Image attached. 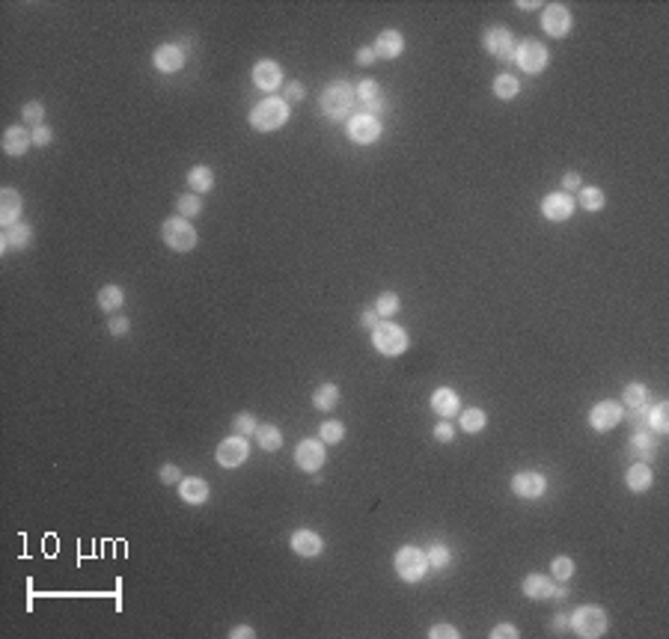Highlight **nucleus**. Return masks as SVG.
<instances>
[{
  "label": "nucleus",
  "instance_id": "nucleus-1",
  "mask_svg": "<svg viewBox=\"0 0 669 639\" xmlns=\"http://www.w3.org/2000/svg\"><path fill=\"white\" fill-rule=\"evenodd\" d=\"M354 104H357V92H354L348 83H343V80L331 83V87H324V92L319 95L321 113H324L327 119H333V122L348 119L351 113H354Z\"/></svg>",
  "mask_w": 669,
  "mask_h": 639
},
{
  "label": "nucleus",
  "instance_id": "nucleus-2",
  "mask_svg": "<svg viewBox=\"0 0 669 639\" xmlns=\"http://www.w3.org/2000/svg\"><path fill=\"white\" fill-rule=\"evenodd\" d=\"M289 122V102L286 98H265L250 110V125L256 131H277Z\"/></svg>",
  "mask_w": 669,
  "mask_h": 639
},
{
  "label": "nucleus",
  "instance_id": "nucleus-3",
  "mask_svg": "<svg viewBox=\"0 0 669 639\" xmlns=\"http://www.w3.org/2000/svg\"><path fill=\"white\" fill-rule=\"evenodd\" d=\"M161 238H164V244H167L170 250H176V253L194 250L196 241H199V235H196V229L191 226V220H184V217H170V220H164Z\"/></svg>",
  "mask_w": 669,
  "mask_h": 639
},
{
  "label": "nucleus",
  "instance_id": "nucleus-4",
  "mask_svg": "<svg viewBox=\"0 0 669 639\" xmlns=\"http://www.w3.org/2000/svg\"><path fill=\"white\" fill-rule=\"evenodd\" d=\"M572 631L583 639H595V636H604L607 633V613L601 607H580L574 609L572 616Z\"/></svg>",
  "mask_w": 669,
  "mask_h": 639
},
{
  "label": "nucleus",
  "instance_id": "nucleus-5",
  "mask_svg": "<svg viewBox=\"0 0 669 639\" xmlns=\"http://www.w3.org/2000/svg\"><path fill=\"white\" fill-rule=\"evenodd\" d=\"M396 574L405 580V583H420L429 571V562H425V553L420 547H402L396 553Z\"/></svg>",
  "mask_w": 669,
  "mask_h": 639
},
{
  "label": "nucleus",
  "instance_id": "nucleus-6",
  "mask_svg": "<svg viewBox=\"0 0 669 639\" xmlns=\"http://www.w3.org/2000/svg\"><path fill=\"white\" fill-rule=\"evenodd\" d=\"M372 345L378 354H384V357H398L405 348H408V333L398 328V324H378V328L372 330Z\"/></svg>",
  "mask_w": 669,
  "mask_h": 639
},
{
  "label": "nucleus",
  "instance_id": "nucleus-7",
  "mask_svg": "<svg viewBox=\"0 0 669 639\" xmlns=\"http://www.w3.org/2000/svg\"><path fill=\"white\" fill-rule=\"evenodd\" d=\"M482 45H485V51L491 54V56H497L500 63H515V51H518V45H515V39H511V33L506 30V27H491V30L482 36Z\"/></svg>",
  "mask_w": 669,
  "mask_h": 639
},
{
  "label": "nucleus",
  "instance_id": "nucleus-8",
  "mask_svg": "<svg viewBox=\"0 0 669 639\" xmlns=\"http://www.w3.org/2000/svg\"><path fill=\"white\" fill-rule=\"evenodd\" d=\"M348 140L351 143H360V146H369V143H375V140L381 137V122L378 117H372V113H357V117H351L348 119Z\"/></svg>",
  "mask_w": 669,
  "mask_h": 639
},
{
  "label": "nucleus",
  "instance_id": "nucleus-9",
  "mask_svg": "<svg viewBox=\"0 0 669 639\" xmlns=\"http://www.w3.org/2000/svg\"><path fill=\"white\" fill-rule=\"evenodd\" d=\"M547 60H550V54H547V48L542 45V42H521L518 51H515V63L523 68L526 75L545 72Z\"/></svg>",
  "mask_w": 669,
  "mask_h": 639
},
{
  "label": "nucleus",
  "instance_id": "nucleus-10",
  "mask_svg": "<svg viewBox=\"0 0 669 639\" xmlns=\"http://www.w3.org/2000/svg\"><path fill=\"white\" fill-rule=\"evenodd\" d=\"M250 455V446H247V437H241V434H232V437H226L223 443L218 446L215 452V458L220 467H226V470H232V467H241L247 461Z\"/></svg>",
  "mask_w": 669,
  "mask_h": 639
},
{
  "label": "nucleus",
  "instance_id": "nucleus-11",
  "mask_svg": "<svg viewBox=\"0 0 669 639\" xmlns=\"http://www.w3.org/2000/svg\"><path fill=\"white\" fill-rule=\"evenodd\" d=\"M295 464L301 467L304 473H319L324 464V443L321 440H301L295 449Z\"/></svg>",
  "mask_w": 669,
  "mask_h": 639
},
{
  "label": "nucleus",
  "instance_id": "nucleus-12",
  "mask_svg": "<svg viewBox=\"0 0 669 639\" xmlns=\"http://www.w3.org/2000/svg\"><path fill=\"white\" fill-rule=\"evenodd\" d=\"M622 405L613 402V399H604V402H598L592 410H589V425L595 431H610V429H616V425L622 422Z\"/></svg>",
  "mask_w": 669,
  "mask_h": 639
},
{
  "label": "nucleus",
  "instance_id": "nucleus-13",
  "mask_svg": "<svg viewBox=\"0 0 669 639\" xmlns=\"http://www.w3.org/2000/svg\"><path fill=\"white\" fill-rule=\"evenodd\" d=\"M542 27H545V33L553 36V39L568 36V30H572V12H568L562 4H547L545 12H542Z\"/></svg>",
  "mask_w": 669,
  "mask_h": 639
},
{
  "label": "nucleus",
  "instance_id": "nucleus-14",
  "mask_svg": "<svg viewBox=\"0 0 669 639\" xmlns=\"http://www.w3.org/2000/svg\"><path fill=\"white\" fill-rule=\"evenodd\" d=\"M511 491H515V496H521V500H538V496L547 491V479L542 473L526 470V473H518L511 479Z\"/></svg>",
  "mask_w": 669,
  "mask_h": 639
},
{
  "label": "nucleus",
  "instance_id": "nucleus-15",
  "mask_svg": "<svg viewBox=\"0 0 669 639\" xmlns=\"http://www.w3.org/2000/svg\"><path fill=\"white\" fill-rule=\"evenodd\" d=\"M542 215L553 223H562L574 215V196L572 193H547L545 200H542Z\"/></svg>",
  "mask_w": 669,
  "mask_h": 639
},
{
  "label": "nucleus",
  "instance_id": "nucleus-16",
  "mask_svg": "<svg viewBox=\"0 0 669 639\" xmlns=\"http://www.w3.org/2000/svg\"><path fill=\"white\" fill-rule=\"evenodd\" d=\"M152 66L164 75H173L184 66V48L182 45H161L152 54Z\"/></svg>",
  "mask_w": 669,
  "mask_h": 639
},
{
  "label": "nucleus",
  "instance_id": "nucleus-17",
  "mask_svg": "<svg viewBox=\"0 0 669 639\" xmlns=\"http://www.w3.org/2000/svg\"><path fill=\"white\" fill-rule=\"evenodd\" d=\"M253 83L259 90H265V92H274L283 83V68L274 60H259L253 66Z\"/></svg>",
  "mask_w": 669,
  "mask_h": 639
},
{
  "label": "nucleus",
  "instance_id": "nucleus-18",
  "mask_svg": "<svg viewBox=\"0 0 669 639\" xmlns=\"http://www.w3.org/2000/svg\"><path fill=\"white\" fill-rule=\"evenodd\" d=\"M30 241H33V229L27 223H12L4 229V235H0V250L9 253V250H27L30 247Z\"/></svg>",
  "mask_w": 669,
  "mask_h": 639
},
{
  "label": "nucleus",
  "instance_id": "nucleus-19",
  "mask_svg": "<svg viewBox=\"0 0 669 639\" xmlns=\"http://www.w3.org/2000/svg\"><path fill=\"white\" fill-rule=\"evenodd\" d=\"M30 146H33V131H27L24 125L6 128V134H4V152H6V155L18 158V155H24Z\"/></svg>",
  "mask_w": 669,
  "mask_h": 639
},
{
  "label": "nucleus",
  "instance_id": "nucleus-20",
  "mask_svg": "<svg viewBox=\"0 0 669 639\" xmlns=\"http://www.w3.org/2000/svg\"><path fill=\"white\" fill-rule=\"evenodd\" d=\"M654 449H658V440L651 431H637L628 443V455L634 458V464H649L654 458Z\"/></svg>",
  "mask_w": 669,
  "mask_h": 639
},
{
  "label": "nucleus",
  "instance_id": "nucleus-21",
  "mask_svg": "<svg viewBox=\"0 0 669 639\" xmlns=\"http://www.w3.org/2000/svg\"><path fill=\"white\" fill-rule=\"evenodd\" d=\"M321 535L319 532H312V530H297L292 532V550L297 553V556H307V559H316L319 553H321Z\"/></svg>",
  "mask_w": 669,
  "mask_h": 639
},
{
  "label": "nucleus",
  "instance_id": "nucleus-22",
  "mask_svg": "<svg viewBox=\"0 0 669 639\" xmlns=\"http://www.w3.org/2000/svg\"><path fill=\"white\" fill-rule=\"evenodd\" d=\"M179 496L191 506H203L208 500V482L199 479V476H184L179 482Z\"/></svg>",
  "mask_w": 669,
  "mask_h": 639
},
{
  "label": "nucleus",
  "instance_id": "nucleus-23",
  "mask_svg": "<svg viewBox=\"0 0 669 639\" xmlns=\"http://www.w3.org/2000/svg\"><path fill=\"white\" fill-rule=\"evenodd\" d=\"M372 51H375L378 60H393V56H398L405 51V39H402V33H398V30H384L375 39Z\"/></svg>",
  "mask_w": 669,
  "mask_h": 639
},
{
  "label": "nucleus",
  "instance_id": "nucleus-24",
  "mask_svg": "<svg viewBox=\"0 0 669 639\" xmlns=\"http://www.w3.org/2000/svg\"><path fill=\"white\" fill-rule=\"evenodd\" d=\"M458 407H461V402H458V393H455V390L440 387V390L432 393V410H434L437 417L449 419V417L458 414Z\"/></svg>",
  "mask_w": 669,
  "mask_h": 639
},
{
  "label": "nucleus",
  "instance_id": "nucleus-25",
  "mask_svg": "<svg viewBox=\"0 0 669 639\" xmlns=\"http://www.w3.org/2000/svg\"><path fill=\"white\" fill-rule=\"evenodd\" d=\"M18 215H21V193L16 188H4L0 191V223L4 226L18 223Z\"/></svg>",
  "mask_w": 669,
  "mask_h": 639
},
{
  "label": "nucleus",
  "instance_id": "nucleus-26",
  "mask_svg": "<svg viewBox=\"0 0 669 639\" xmlns=\"http://www.w3.org/2000/svg\"><path fill=\"white\" fill-rule=\"evenodd\" d=\"M553 589H557V583H550V577H545V574H530L523 580V595H526V598H533V601L550 598Z\"/></svg>",
  "mask_w": 669,
  "mask_h": 639
},
{
  "label": "nucleus",
  "instance_id": "nucleus-27",
  "mask_svg": "<svg viewBox=\"0 0 669 639\" xmlns=\"http://www.w3.org/2000/svg\"><path fill=\"white\" fill-rule=\"evenodd\" d=\"M354 92H357V98H360V104H363V107L375 110V113H381L384 104H387V102H384V92L378 90V83H375V80H369V78L360 80V87L354 90Z\"/></svg>",
  "mask_w": 669,
  "mask_h": 639
},
{
  "label": "nucleus",
  "instance_id": "nucleus-28",
  "mask_svg": "<svg viewBox=\"0 0 669 639\" xmlns=\"http://www.w3.org/2000/svg\"><path fill=\"white\" fill-rule=\"evenodd\" d=\"M622 399L631 410H649L651 407V393L646 383H628V387L622 390Z\"/></svg>",
  "mask_w": 669,
  "mask_h": 639
},
{
  "label": "nucleus",
  "instance_id": "nucleus-29",
  "mask_svg": "<svg viewBox=\"0 0 669 639\" xmlns=\"http://www.w3.org/2000/svg\"><path fill=\"white\" fill-rule=\"evenodd\" d=\"M624 482H628V488H631L634 494L649 491L651 482H654L651 467H649V464H631V470H628V476H624Z\"/></svg>",
  "mask_w": 669,
  "mask_h": 639
},
{
  "label": "nucleus",
  "instance_id": "nucleus-30",
  "mask_svg": "<svg viewBox=\"0 0 669 639\" xmlns=\"http://www.w3.org/2000/svg\"><path fill=\"white\" fill-rule=\"evenodd\" d=\"M312 405H316V410H321V414L333 410L339 405V387L336 383H321V387L312 393Z\"/></svg>",
  "mask_w": 669,
  "mask_h": 639
},
{
  "label": "nucleus",
  "instance_id": "nucleus-31",
  "mask_svg": "<svg viewBox=\"0 0 669 639\" xmlns=\"http://www.w3.org/2000/svg\"><path fill=\"white\" fill-rule=\"evenodd\" d=\"M188 184L194 188V193H208L211 188H215V173H211V167H191Z\"/></svg>",
  "mask_w": 669,
  "mask_h": 639
},
{
  "label": "nucleus",
  "instance_id": "nucleus-32",
  "mask_svg": "<svg viewBox=\"0 0 669 639\" xmlns=\"http://www.w3.org/2000/svg\"><path fill=\"white\" fill-rule=\"evenodd\" d=\"M646 419H649V429H651V431H658V434L669 431V405H666V402L651 405V407L646 410Z\"/></svg>",
  "mask_w": 669,
  "mask_h": 639
},
{
  "label": "nucleus",
  "instance_id": "nucleus-33",
  "mask_svg": "<svg viewBox=\"0 0 669 639\" xmlns=\"http://www.w3.org/2000/svg\"><path fill=\"white\" fill-rule=\"evenodd\" d=\"M256 440H259V446L265 449V452H277L280 446H283V434H280V429H277V425H259V429H256V434H253Z\"/></svg>",
  "mask_w": 669,
  "mask_h": 639
},
{
  "label": "nucleus",
  "instance_id": "nucleus-34",
  "mask_svg": "<svg viewBox=\"0 0 669 639\" xmlns=\"http://www.w3.org/2000/svg\"><path fill=\"white\" fill-rule=\"evenodd\" d=\"M458 422H461V429H464L467 434H476V431L485 429L488 417H485V410H482V407H467Z\"/></svg>",
  "mask_w": 669,
  "mask_h": 639
},
{
  "label": "nucleus",
  "instance_id": "nucleus-35",
  "mask_svg": "<svg viewBox=\"0 0 669 639\" xmlns=\"http://www.w3.org/2000/svg\"><path fill=\"white\" fill-rule=\"evenodd\" d=\"M518 92H521L518 78H511V75H497V78H494V95H497V98L509 102V98H515Z\"/></svg>",
  "mask_w": 669,
  "mask_h": 639
},
{
  "label": "nucleus",
  "instance_id": "nucleus-36",
  "mask_svg": "<svg viewBox=\"0 0 669 639\" xmlns=\"http://www.w3.org/2000/svg\"><path fill=\"white\" fill-rule=\"evenodd\" d=\"M122 304H125V292L119 286H105L102 292H98V306H102L105 312L119 309Z\"/></svg>",
  "mask_w": 669,
  "mask_h": 639
},
{
  "label": "nucleus",
  "instance_id": "nucleus-37",
  "mask_svg": "<svg viewBox=\"0 0 669 639\" xmlns=\"http://www.w3.org/2000/svg\"><path fill=\"white\" fill-rule=\"evenodd\" d=\"M425 562H429V568H434V571H444V568L452 562V553L446 544H432L429 550H425Z\"/></svg>",
  "mask_w": 669,
  "mask_h": 639
},
{
  "label": "nucleus",
  "instance_id": "nucleus-38",
  "mask_svg": "<svg viewBox=\"0 0 669 639\" xmlns=\"http://www.w3.org/2000/svg\"><path fill=\"white\" fill-rule=\"evenodd\" d=\"M176 208H179V217L191 220V217H196L199 211H203V200H199L196 193H184V196H179V200H176Z\"/></svg>",
  "mask_w": 669,
  "mask_h": 639
},
{
  "label": "nucleus",
  "instance_id": "nucleus-39",
  "mask_svg": "<svg viewBox=\"0 0 669 639\" xmlns=\"http://www.w3.org/2000/svg\"><path fill=\"white\" fill-rule=\"evenodd\" d=\"M343 437H345V425L343 422H336V419H327L321 422V429H319V440H324V443H343Z\"/></svg>",
  "mask_w": 669,
  "mask_h": 639
},
{
  "label": "nucleus",
  "instance_id": "nucleus-40",
  "mask_svg": "<svg viewBox=\"0 0 669 639\" xmlns=\"http://www.w3.org/2000/svg\"><path fill=\"white\" fill-rule=\"evenodd\" d=\"M577 203L586 208V211H601V208H604V191H598V188H580Z\"/></svg>",
  "mask_w": 669,
  "mask_h": 639
},
{
  "label": "nucleus",
  "instance_id": "nucleus-41",
  "mask_svg": "<svg viewBox=\"0 0 669 639\" xmlns=\"http://www.w3.org/2000/svg\"><path fill=\"white\" fill-rule=\"evenodd\" d=\"M372 309L378 312L381 318H390V316H396V312H398V297L393 292H384V294H378V301H375Z\"/></svg>",
  "mask_w": 669,
  "mask_h": 639
},
{
  "label": "nucleus",
  "instance_id": "nucleus-42",
  "mask_svg": "<svg viewBox=\"0 0 669 639\" xmlns=\"http://www.w3.org/2000/svg\"><path fill=\"white\" fill-rule=\"evenodd\" d=\"M550 574H553V580H560V583L572 580V577H574V559L557 556V559H553V565H550Z\"/></svg>",
  "mask_w": 669,
  "mask_h": 639
},
{
  "label": "nucleus",
  "instance_id": "nucleus-43",
  "mask_svg": "<svg viewBox=\"0 0 669 639\" xmlns=\"http://www.w3.org/2000/svg\"><path fill=\"white\" fill-rule=\"evenodd\" d=\"M232 429H235V434H241V437H250V434H256V429H259V422H256L250 414H238V417L232 419Z\"/></svg>",
  "mask_w": 669,
  "mask_h": 639
},
{
  "label": "nucleus",
  "instance_id": "nucleus-44",
  "mask_svg": "<svg viewBox=\"0 0 669 639\" xmlns=\"http://www.w3.org/2000/svg\"><path fill=\"white\" fill-rule=\"evenodd\" d=\"M21 113H24V122H27V125H36V128L42 125V119H45V107H42L39 102H27Z\"/></svg>",
  "mask_w": 669,
  "mask_h": 639
},
{
  "label": "nucleus",
  "instance_id": "nucleus-45",
  "mask_svg": "<svg viewBox=\"0 0 669 639\" xmlns=\"http://www.w3.org/2000/svg\"><path fill=\"white\" fill-rule=\"evenodd\" d=\"M432 639H458V631L452 628V624H434V628L429 631Z\"/></svg>",
  "mask_w": 669,
  "mask_h": 639
},
{
  "label": "nucleus",
  "instance_id": "nucleus-46",
  "mask_svg": "<svg viewBox=\"0 0 669 639\" xmlns=\"http://www.w3.org/2000/svg\"><path fill=\"white\" fill-rule=\"evenodd\" d=\"M184 476L179 473V467L176 464H164L161 467V482H164V485H173V482H182Z\"/></svg>",
  "mask_w": 669,
  "mask_h": 639
},
{
  "label": "nucleus",
  "instance_id": "nucleus-47",
  "mask_svg": "<svg viewBox=\"0 0 669 639\" xmlns=\"http://www.w3.org/2000/svg\"><path fill=\"white\" fill-rule=\"evenodd\" d=\"M54 140V134H51V128H45V125H39V128H33V146H48Z\"/></svg>",
  "mask_w": 669,
  "mask_h": 639
},
{
  "label": "nucleus",
  "instance_id": "nucleus-48",
  "mask_svg": "<svg viewBox=\"0 0 669 639\" xmlns=\"http://www.w3.org/2000/svg\"><path fill=\"white\" fill-rule=\"evenodd\" d=\"M455 437V431H452V425L444 419V422H440L437 425V429H434V440H440V443H449V440Z\"/></svg>",
  "mask_w": 669,
  "mask_h": 639
},
{
  "label": "nucleus",
  "instance_id": "nucleus-49",
  "mask_svg": "<svg viewBox=\"0 0 669 639\" xmlns=\"http://www.w3.org/2000/svg\"><path fill=\"white\" fill-rule=\"evenodd\" d=\"M378 318H381V316H378V312H375V309H366V312H363V316H360V328H366V330H375V328H378V324H381Z\"/></svg>",
  "mask_w": 669,
  "mask_h": 639
},
{
  "label": "nucleus",
  "instance_id": "nucleus-50",
  "mask_svg": "<svg viewBox=\"0 0 669 639\" xmlns=\"http://www.w3.org/2000/svg\"><path fill=\"white\" fill-rule=\"evenodd\" d=\"M107 328H110V333L113 336H125L128 333V328H131V324H128V318H110V324H107Z\"/></svg>",
  "mask_w": 669,
  "mask_h": 639
},
{
  "label": "nucleus",
  "instance_id": "nucleus-51",
  "mask_svg": "<svg viewBox=\"0 0 669 639\" xmlns=\"http://www.w3.org/2000/svg\"><path fill=\"white\" fill-rule=\"evenodd\" d=\"M491 636H494V639H503V636L515 639V636H518V631H515V624H497V628L491 631Z\"/></svg>",
  "mask_w": 669,
  "mask_h": 639
},
{
  "label": "nucleus",
  "instance_id": "nucleus-52",
  "mask_svg": "<svg viewBox=\"0 0 669 639\" xmlns=\"http://www.w3.org/2000/svg\"><path fill=\"white\" fill-rule=\"evenodd\" d=\"M577 188H580V173H565L562 176V193L577 191Z\"/></svg>",
  "mask_w": 669,
  "mask_h": 639
},
{
  "label": "nucleus",
  "instance_id": "nucleus-53",
  "mask_svg": "<svg viewBox=\"0 0 669 639\" xmlns=\"http://www.w3.org/2000/svg\"><path fill=\"white\" fill-rule=\"evenodd\" d=\"M568 628H572V616H553V633H565Z\"/></svg>",
  "mask_w": 669,
  "mask_h": 639
},
{
  "label": "nucleus",
  "instance_id": "nucleus-54",
  "mask_svg": "<svg viewBox=\"0 0 669 639\" xmlns=\"http://www.w3.org/2000/svg\"><path fill=\"white\" fill-rule=\"evenodd\" d=\"M631 425H634L637 431H651V429H649V419L643 417V410H634V414H631Z\"/></svg>",
  "mask_w": 669,
  "mask_h": 639
},
{
  "label": "nucleus",
  "instance_id": "nucleus-55",
  "mask_svg": "<svg viewBox=\"0 0 669 639\" xmlns=\"http://www.w3.org/2000/svg\"><path fill=\"white\" fill-rule=\"evenodd\" d=\"M301 98H304V87H301L297 80H292V83H289V92H286V102H301Z\"/></svg>",
  "mask_w": 669,
  "mask_h": 639
},
{
  "label": "nucleus",
  "instance_id": "nucleus-56",
  "mask_svg": "<svg viewBox=\"0 0 669 639\" xmlns=\"http://www.w3.org/2000/svg\"><path fill=\"white\" fill-rule=\"evenodd\" d=\"M375 60H378V56H375L372 48H360V51H357V63H360V66H372Z\"/></svg>",
  "mask_w": 669,
  "mask_h": 639
},
{
  "label": "nucleus",
  "instance_id": "nucleus-57",
  "mask_svg": "<svg viewBox=\"0 0 669 639\" xmlns=\"http://www.w3.org/2000/svg\"><path fill=\"white\" fill-rule=\"evenodd\" d=\"M230 636H232V639H241V636H253V631L247 628V624H238L235 631H230Z\"/></svg>",
  "mask_w": 669,
  "mask_h": 639
},
{
  "label": "nucleus",
  "instance_id": "nucleus-58",
  "mask_svg": "<svg viewBox=\"0 0 669 639\" xmlns=\"http://www.w3.org/2000/svg\"><path fill=\"white\" fill-rule=\"evenodd\" d=\"M550 598H557V601H565L568 598V589L562 586V589H553V595H550Z\"/></svg>",
  "mask_w": 669,
  "mask_h": 639
},
{
  "label": "nucleus",
  "instance_id": "nucleus-59",
  "mask_svg": "<svg viewBox=\"0 0 669 639\" xmlns=\"http://www.w3.org/2000/svg\"><path fill=\"white\" fill-rule=\"evenodd\" d=\"M518 6H521V9H535L538 4H535V0H521V4H518Z\"/></svg>",
  "mask_w": 669,
  "mask_h": 639
}]
</instances>
